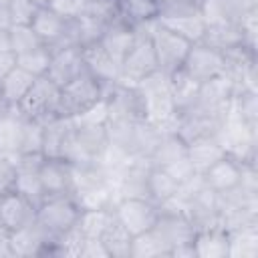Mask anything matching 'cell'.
<instances>
[{"label": "cell", "instance_id": "obj_1", "mask_svg": "<svg viewBox=\"0 0 258 258\" xmlns=\"http://www.w3.org/2000/svg\"><path fill=\"white\" fill-rule=\"evenodd\" d=\"M133 87L141 97L143 121L157 125L161 129H173L177 111H175L171 89H169V77L163 75L161 71H155L149 77L135 83Z\"/></svg>", "mask_w": 258, "mask_h": 258}, {"label": "cell", "instance_id": "obj_2", "mask_svg": "<svg viewBox=\"0 0 258 258\" xmlns=\"http://www.w3.org/2000/svg\"><path fill=\"white\" fill-rule=\"evenodd\" d=\"M18 111L30 121L48 123L56 119L60 111V87L52 83L46 75L36 77L22 101L18 103Z\"/></svg>", "mask_w": 258, "mask_h": 258}, {"label": "cell", "instance_id": "obj_3", "mask_svg": "<svg viewBox=\"0 0 258 258\" xmlns=\"http://www.w3.org/2000/svg\"><path fill=\"white\" fill-rule=\"evenodd\" d=\"M103 95H105V85L101 81H97L91 73L85 71L60 87L58 117L71 119V117L83 113L85 109H89L91 105H95L97 101H101Z\"/></svg>", "mask_w": 258, "mask_h": 258}, {"label": "cell", "instance_id": "obj_4", "mask_svg": "<svg viewBox=\"0 0 258 258\" xmlns=\"http://www.w3.org/2000/svg\"><path fill=\"white\" fill-rule=\"evenodd\" d=\"M81 216V208L75 202L71 194L62 196H50L44 198V202L36 208V222L42 226V230L50 236L56 238L77 226V220Z\"/></svg>", "mask_w": 258, "mask_h": 258}, {"label": "cell", "instance_id": "obj_5", "mask_svg": "<svg viewBox=\"0 0 258 258\" xmlns=\"http://www.w3.org/2000/svg\"><path fill=\"white\" fill-rule=\"evenodd\" d=\"M151 44L155 50V58H157V69L163 75H173L175 71H179L185 62V56L191 48V42L185 40L183 36L163 28L157 20L151 26Z\"/></svg>", "mask_w": 258, "mask_h": 258}, {"label": "cell", "instance_id": "obj_6", "mask_svg": "<svg viewBox=\"0 0 258 258\" xmlns=\"http://www.w3.org/2000/svg\"><path fill=\"white\" fill-rule=\"evenodd\" d=\"M153 22L147 24V32H141V30L135 28L137 38H135L131 50L127 52V56L121 62V83H125V85H135L141 79L149 77L151 73L159 71L155 50H153V44H151V36H149Z\"/></svg>", "mask_w": 258, "mask_h": 258}, {"label": "cell", "instance_id": "obj_7", "mask_svg": "<svg viewBox=\"0 0 258 258\" xmlns=\"http://www.w3.org/2000/svg\"><path fill=\"white\" fill-rule=\"evenodd\" d=\"M113 214L131 236H137L155 226V222L159 218V208H157V204H153L147 198L125 196L115 202Z\"/></svg>", "mask_w": 258, "mask_h": 258}, {"label": "cell", "instance_id": "obj_8", "mask_svg": "<svg viewBox=\"0 0 258 258\" xmlns=\"http://www.w3.org/2000/svg\"><path fill=\"white\" fill-rule=\"evenodd\" d=\"M224 117H226V113H218V111H212V109L196 103L191 109L177 115L173 131H177L189 143V141L200 139V137L218 135Z\"/></svg>", "mask_w": 258, "mask_h": 258}, {"label": "cell", "instance_id": "obj_9", "mask_svg": "<svg viewBox=\"0 0 258 258\" xmlns=\"http://www.w3.org/2000/svg\"><path fill=\"white\" fill-rule=\"evenodd\" d=\"M105 101L109 121H141L143 119V105L137 89L125 83L105 85Z\"/></svg>", "mask_w": 258, "mask_h": 258}, {"label": "cell", "instance_id": "obj_10", "mask_svg": "<svg viewBox=\"0 0 258 258\" xmlns=\"http://www.w3.org/2000/svg\"><path fill=\"white\" fill-rule=\"evenodd\" d=\"M181 69L189 77H194L198 83H204V81L224 73L228 69V60L222 50H218L206 42H194Z\"/></svg>", "mask_w": 258, "mask_h": 258}, {"label": "cell", "instance_id": "obj_11", "mask_svg": "<svg viewBox=\"0 0 258 258\" xmlns=\"http://www.w3.org/2000/svg\"><path fill=\"white\" fill-rule=\"evenodd\" d=\"M54 238H50L42 230V226L36 220H32L26 226H22V228H18V230L8 234V248H10V254L18 256V258L40 256V254H46L48 244Z\"/></svg>", "mask_w": 258, "mask_h": 258}, {"label": "cell", "instance_id": "obj_12", "mask_svg": "<svg viewBox=\"0 0 258 258\" xmlns=\"http://www.w3.org/2000/svg\"><path fill=\"white\" fill-rule=\"evenodd\" d=\"M202 179H204V185L210 187L212 191H216L218 196L230 194L236 187H240V181H242V161H238L236 157L226 153L224 157H220L216 163H212L202 173Z\"/></svg>", "mask_w": 258, "mask_h": 258}, {"label": "cell", "instance_id": "obj_13", "mask_svg": "<svg viewBox=\"0 0 258 258\" xmlns=\"http://www.w3.org/2000/svg\"><path fill=\"white\" fill-rule=\"evenodd\" d=\"M85 71L87 69H85L83 52H81L79 46L67 44V46L52 48V58H50V64H48V71H46V77L52 83L62 87Z\"/></svg>", "mask_w": 258, "mask_h": 258}, {"label": "cell", "instance_id": "obj_14", "mask_svg": "<svg viewBox=\"0 0 258 258\" xmlns=\"http://www.w3.org/2000/svg\"><path fill=\"white\" fill-rule=\"evenodd\" d=\"M202 42H206V44H210V46H214V48H218L222 52H228V50H232L236 46L246 44V38H244V30H242L238 20L220 18V20L206 22V32H204Z\"/></svg>", "mask_w": 258, "mask_h": 258}, {"label": "cell", "instance_id": "obj_15", "mask_svg": "<svg viewBox=\"0 0 258 258\" xmlns=\"http://www.w3.org/2000/svg\"><path fill=\"white\" fill-rule=\"evenodd\" d=\"M38 179H40V185H42L46 198L71 194V189H73V165L62 161L60 157H54V159L44 157V161L38 167Z\"/></svg>", "mask_w": 258, "mask_h": 258}, {"label": "cell", "instance_id": "obj_16", "mask_svg": "<svg viewBox=\"0 0 258 258\" xmlns=\"http://www.w3.org/2000/svg\"><path fill=\"white\" fill-rule=\"evenodd\" d=\"M135 38H137L135 26L127 24L123 18H117V20H113V22L107 24L105 34H103V38H101L99 44H101V46L109 52V56L121 67V62H123V58L127 56V52L131 50Z\"/></svg>", "mask_w": 258, "mask_h": 258}, {"label": "cell", "instance_id": "obj_17", "mask_svg": "<svg viewBox=\"0 0 258 258\" xmlns=\"http://www.w3.org/2000/svg\"><path fill=\"white\" fill-rule=\"evenodd\" d=\"M36 218V208L18 191L0 196V222L8 232H14Z\"/></svg>", "mask_w": 258, "mask_h": 258}, {"label": "cell", "instance_id": "obj_18", "mask_svg": "<svg viewBox=\"0 0 258 258\" xmlns=\"http://www.w3.org/2000/svg\"><path fill=\"white\" fill-rule=\"evenodd\" d=\"M81 52L87 73H91L97 81H101L103 85L121 83V67L109 56V52L99 42L81 48Z\"/></svg>", "mask_w": 258, "mask_h": 258}, {"label": "cell", "instance_id": "obj_19", "mask_svg": "<svg viewBox=\"0 0 258 258\" xmlns=\"http://www.w3.org/2000/svg\"><path fill=\"white\" fill-rule=\"evenodd\" d=\"M157 234L165 240L169 248L179 244H191L196 236V226L185 214H163L159 212V218L153 226Z\"/></svg>", "mask_w": 258, "mask_h": 258}, {"label": "cell", "instance_id": "obj_20", "mask_svg": "<svg viewBox=\"0 0 258 258\" xmlns=\"http://www.w3.org/2000/svg\"><path fill=\"white\" fill-rule=\"evenodd\" d=\"M157 22L163 28H167V30L183 36L191 44L194 42H202L204 32H206V18L202 16L200 10H194V12H177V14H159L157 16Z\"/></svg>", "mask_w": 258, "mask_h": 258}, {"label": "cell", "instance_id": "obj_21", "mask_svg": "<svg viewBox=\"0 0 258 258\" xmlns=\"http://www.w3.org/2000/svg\"><path fill=\"white\" fill-rule=\"evenodd\" d=\"M196 258H228L230 252V234L222 226H210L196 230L194 236Z\"/></svg>", "mask_w": 258, "mask_h": 258}, {"label": "cell", "instance_id": "obj_22", "mask_svg": "<svg viewBox=\"0 0 258 258\" xmlns=\"http://www.w3.org/2000/svg\"><path fill=\"white\" fill-rule=\"evenodd\" d=\"M67 22L69 20L60 18L48 6H38V10H36V14H34V18L30 22V28L40 38L42 44L54 48L56 44L62 42V38L67 34Z\"/></svg>", "mask_w": 258, "mask_h": 258}, {"label": "cell", "instance_id": "obj_23", "mask_svg": "<svg viewBox=\"0 0 258 258\" xmlns=\"http://www.w3.org/2000/svg\"><path fill=\"white\" fill-rule=\"evenodd\" d=\"M187 157V141L173 129H165L155 145V149L151 151V155L147 157L151 165L155 167H167L179 159Z\"/></svg>", "mask_w": 258, "mask_h": 258}, {"label": "cell", "instance_id": "obj_24", "mask_svg": "<svg viewBox=\"0 0 258 258\" xmlns=\"http://www.w3.org/2000/svg\"><path fill=\"white\" fill-rule=\"evenodd\" d=\"M228 151L224 143L218 139V135L200 137L187 143V157L196 169V173H204L212 163H216L220 157H224Z\"/></svg>", "mask_w": 258, "mask_h": 258}, {"label": "cell", "instance_id": "obj_25", "mask_svg": "<svg viewBox=\"0 0 258 258\" xmlns=\"http://www.w3.org/2000/svg\"><path fill=\"white\" fill-rule=\"evenodd\" d=\"M24 121L26 117L18 111V107H8L0 117V153L2 155L20 151Z\"/></svg>", "mask_w": 258, "mask_h": 258}, {"label": "cell", "instance_id": "obj_26", "mask_svg": "<svg viewBox=\"0 0 258 258\" xmlns=\"http://www.w3.org/2000/svg\"><path fill=\"white\" fill-rule=\"evenodd\" d=\"M200 85L202 83H198L194 77H189L183 69L169 75V89H171V97H173V105H175L177 115L191 109L198 103Z\"/></svg>", "mask_w": 258, "mask_h": 258}, {"label": "cell", "instance_id": "obj_27", "mask_svg": "<svg viewBox=\"0 0 258 258\" xmlns=\"http://www.w3.org/2000/svg\"><path fill=\"white\" fill-rule=\"evenodd\" d=\"M36 77H32L28 71L20 69L18 64L0 81V99L6 107H18L30 85L34 83Z\"/></svg>", "mask_w": 258, "mask_h": 258}, {"label": "cell", "instance_id": "obj_28", "mask_svg": "<svg viewBox=\"0 0 258 258\" xmlns=\"http://www.w3.org/2000/svg\"><path fill=\"white\" fill-rule=\"evenodd\" d=\"M230 234V252L228 258H254L258 256V226L256 220L228 232Z\"/></svg>", "mask_w": 258, "mask_h": 258}, {"label": "cell", "instance_id": "obj_29", "mask_svg": "<svg viewBox=\"0 0 258 258\" xmlns=\"http://www.w3.org/2000/svg\"><path fill=\"white\" fill-rule=\"evenodd\" d=\"M73 129H75V135L81 141V145L87 149V153L95 161H101L109 149L107 125H77V123H73Z\"/></svg>", "mask_w": 258, "mask_h": 258}, {"label": "cell", "instance_id": "obj_30", "mask_svg": "<svg viewBox=\"0 0 258 258\" xmlns=\"http://www.w3.org/2000/svg\"><path fill=\"white\" fill-rule=\"evenodd\" d=\"M101 242H103L109 258H131V242H133V236L115 218V214H113L111 224L103 232Z\"/></svg>", "mask_w": 258, "mask_h": 258}, {"label": "cell", "instance_id": "obj_31", "mask_svg": "<svg viewBox=\"0 0 258 258\" xmlns=\"http://www.w3.org/2000/svg\"><path fill=\"white\" fill-rule=\"evenodd\" d=\"M117 6L119 16L131 26L157 20L159 16V0H117Z\"/></svg>", "mask_w": 258, "mask_h": 258}, {"label": "cell", "instance_id": "obj_32", "mask_svg": "<svg viewBox=\"0 0 258 258\" xmlns=\"http://www.w3.org/2000/svg\"><path fill=\"white\" fill-rule=\"evenodd\" d=\"M145 187H147V198H149L153 204L159 206V204H163L165 200H169L173 194H177L179 183H177L163 167L151 165V167L147 169Z\"/></svg>", "mask_w": 258, "mask_h": 258}, {"label": "cell", "instance_id": "obj_33", "mask_svg": "<svg viewBox=\"0 0 258 258\" xmlns=\"http://www.w3.org/2000/svg\"><path fill=\"white\" fill-rule=\"evenodd\" d=\"M113 220V208H91V210H81V216L77 220V228L85 238H95L101 240L103 232Z\"/></svg>", "mask_w": 258, "mask_h": 258}, {"label": "cell", "instance_id": "obj_34", "mask_svg": "<svg viewBox=\"0 0 258 258\" xmlns=\"http://www.w3.org/2000/svg\"><path fill=\"white\" fill-rule=\"evenodd\" d=\"M73 127L71 119L67 117H56L48 123H44V131H42V155L46 159H54L60 157V147L62 141L69 133V129Z\"/></svg>", "mask_w": 258, "mask_h": 258}, {"label": "cell", "instance_id": "obj_35", "mask_svg": "<svg viewBox=\"0 0 258 258\" xmlns=\"http://www.w3.org/2000/svg\"><path fill=\"white\" fill-rule=\"evenodd\" d=\"M157 256H169V246L165 240L157 234L155 228L133 236L131 242V258H157Z\"/></svg>", "mask_w": 258, "mask_h": 258}, {"label": "cell", "instance_id": "obj_36", "mask_svg": "<svg viewBox=\"0 0 258 258\" xmlns=\"http://www.w3.org/2000/svg\"><path fill=\"white\" fill-rule=\"evenodd\" d=\"M50 58H52V48L46 44H40L28 52L16 54V64L28 71L32 77H44L50 64Z\"/></svg>", "mask_w": 258, "mask_h": 258}, {"label": "cell", "instance_id": "obj_37", "mask_svg": "<svg viewBox=\"0 0 258 258\" xmlns=\"http://www.w3.org/2000/svg\"><path fill=\"white\" fill-rule=\"evenodd\" d=\"M14 191L24 196L34 208H38L46 198V194L40 185V179H38V171H34V169H18L16 181H14Z\"/></svg>", "mask_w": 258, "mask_h": 258}, {"label": "cell", "instance_id": "obj_38", "mask_svg": "<svg viewBox=\"0 0 258 258\" xmlns=\"http://www.w3.org/2000/svg\"><path fill=\"white\" fill-rule=\"evenodd\" d=\"M8 34H10V48L14 54H22V52H28L36 46H40V38L34 34V30L26 24H12L8 28Z\"/></svg>", "mask_w": 258, "mask_h": 258}, {"label": "cell", "instance_id": "obj_39", "mask_svg": "<svg viewBox=\"0 0 258 258\" xmlns=\"http://www.w3.org/2000/svg\"><path fill=\"white\" fill-rule=\"evenodd\" d=\"M42 131H44V123L26 119L18 153H42Z\"/></svg>", "mask_w": 258, "mask_h": 258}, {"label": "cell", "instance_id": "obj_40", "mask_svg": "<svg viewBox=\"0 0 258 258\" xmlns=\"http://www.w3.org/2000/svg\"><path fill=\"white\" fill-rule=\"evenodd\" d=\"M83 14H89V16H95L103 22H113L119 16V6H117V0H85V12Z\"/></svg>", "mask_w": 258, "mask_h": 258}, {"label": "cell", "instance_id": "obj_41", "mask_svg": "<svg viewBox=\"0 0 258 258\" xmlns=\"http://www.w3.org/2000/svg\"><path fill=\"white\" fill-rule=\"evenodd\" d=\"M73 123L77 125H107L109 121V113H107V101H105V95L101 101H97L95 105H91L89 109H85L83 113L71 117Z\"/></svg>", "mask_w": 258, "mask_h": 258}, {"label": "cell", "instance_id": "obj_42", "mask_svg": "<svg viewBox=\"0 0 258 258\" xmlns=\"http://www.w3.org/2000/svg\"><path fill=\"white\" fill-rule=\"evenodd\" d=\"M38 6L32 0H10L8 12H10V22L12 24H26L30 26Z\"/></svg>", "mask_w": 258, "mask_h": 258}, {"label": "cell", "instance_id": "obj_43", "mask_svg": "<svg viewBox=\"0 0 258 258\" xmlns=\"http://www.w3.org/2000/svg\"><path fill=\"white\" fill-rule=\"evenodd\" d=\"M46 6L64 20H73L85 12V0H48Z\"/></svg>", "mask_w": 258, "mask_h": 258}, {"label": "cell", "instance_id": "obj_44", "mask_svg": "<svg viewBox=\"0 0 258 258\" xmlns=\"http://www.w3.org/2000/svg\"><path fill=\"white\" fill-rule=\"evenodd\" d=\"M16 173H18L16 163L0 153V196H4L8 191H14Z\"/></svg>", "mask_w": 258, "mask_h": 258}, {"label": "cell", "instance_id": "obj_45", "mask_svg": "<svg viewBox=\"0 0 258 258\" xmlns=\"http://www.w3.org/2000/svg\"><path fill=\"white\" fill-rule=\"evenodd\" d=\"M163 169H165L177 183L187 181V179L196 173V169H194L189 157H183V159H179V161H175V163H171V165H167V167H163Z\"/></svg>", "mask_w": 258, "mask_h": 258}, {"label": "cell", "instance_id": "obj_46", "mask_svg": "<svg viewBox=\"0 0 258 258\" xmlns=\"http://www.w3.org/2000/svg\"><path fill=\"white\" fill-rule=\"evenodd\" d=\"M81 258H109V254H107V250H105L101 240L85 238V246H83Z\"/></svg>", "mask_w": 258, "mask_h": 258}, {"label": "cell", "instance_id": "obj_47", "mask_svg": "<svg viewBox=\"0 0 258 258\" xmlns=\"http://www.w3.org/2000/svg\"><path fill=\"white\" fill-rule=\"evenodd\" d=\"M16 67V54L12 50H6V52H0V81Z\"/></svg>", "mask_w": 258, "mask_h": 258}, {"label": "cell", "instance_id": "obj_48", "mask_svg": "<svg viewBox=\"0 0 258 258\" xmlns=\"http://www.w3.org/2000/svg\"><path fill=\"white\" fill-rule=\"evenodd\" d=\"M169 256H175V258H196L194 244H179V246H173V248H169Z\"/></svg>", "mask_w": 258, "mask_h": 258}, {"label": "cell", "instance_id": "obj_49", "mask_svg": "<svg viewBox=\"0 0 258 258\" xmlns=\"http://www.w3.org/2000/svg\"><path fill=\"white\" fill-rule=\"evenodd\" d=\"M10 26H12V22H10L8 6H0V28H2V30H8Z\"/></svg>", "mask_w": 258, "mask_h": 258}, {"label": "cell", "instance_id": "obj_50", "mask_svg": "<svg viewBox=\"0 0 258 258\" xmlns=\"http://www.w3.org/2000/svg\"><path fill=\"white\" fill-rule=\"evenodd\" d=\"M6 50H12L10 48V34H8V30L0 28V52H6Z\"/></svg>", "mask_w": 258, "mask_h": 258}, {"label": "cell", "instance_id": "obj_51", "mask_svg": "<svg viewBox=\"0 0 258 258\" xmlns=\"http://www.w3.org/2000/svg\"><path fill=\"white\" fill-rule=\"evenodd\" d=\"M32 2H34L36 6H46V4H48V0H32Z\"/></svg>", "mask_w": 258, "mask_h": 258}, {"label": "cell", "instance_id": "obj_52", "mask_svg": "<svg viewBox=\"0 0 258 258\" xmlns=\"http://www.w3.org/2000/svg\"><path fill=\"white\" fill-rule=\"evenodd\" d=\"M10 4V0H0V6H8Z\"/></svg>", "mask_w": 258, "mask_h": 258}]
</instances>
